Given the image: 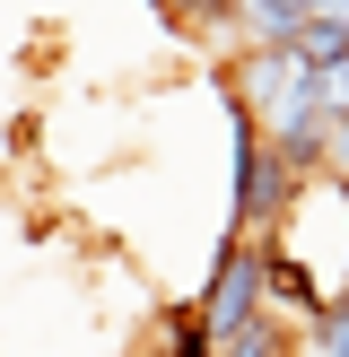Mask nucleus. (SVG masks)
Returning <instances> with one entry per match:
<instances>
[{
  "label": "nucleus",
  "mask_w": 349,
  "mask_h": 357,
  "mask_svg": "<svg viewBox=\"0 0 349 357\" xmlns=\"http://www.w3.org/2000/svg\"><path fill=\"white\" fill-rule=\"evenodd\" d=\"M262 314H271V296H262V244H253V236H227L218 261H209L201 323H209V340H236V331L262 323Z\"/></svg>",
  "instance_id": "obj_1"
},
{
  "label": "nucleus",
  "mask_w": 349,
  "mask_h": 357,
  "mask_svg": "<svg viewBox=\"0 0 349 357\" xmlns=\"http://www.w3.org/2000/svg\"><path fill=\"white\" fill-rule=\"evenodd\" d=\"M288 201H297V174L279 166V149L253 131V114L236 105V218L271 236V227L288 218Z\"/></svg>",
  "instance_id": "obj_2"
},
{
  "label": "nucleus",
  "mask_w": 349,
  "mask_h": 357,
  "mask_svg": "<svg viewBox=\"0 0 349 357\" xmlns=\"http://www.w3.org/2000/svg\"><path fill=\"white\" fill-rule=\"evenodd\" d=\"M236 26H244V52H279L314 26V0H236Z\"/></svg>",
  "instance_id": "obj_3"
},
{
  "label": "nucleus",
  "mask_w": 349,
  "mask_h": 357,
  "mask_svg": "<svg viewBox=\"0 0 349 357\" xmlns=\"http://www.w3.org/2000/svg\"><path fill=\"white\" fill-rule=\"evenodd\" d=\"M288 52H297V61H306V70H314V79H332V70H341V61H349V26H341V17H314V26H306V35H297V44H288Z\"/></svg>",
  "instance_id": "obj_4"
},
{
  "label": "nucleus",
  "mask_w": 349,
  "mask_h": 357,
  "mask_svg": "<svg viewBox=\"0 0 349 357\" xmlns=\"http://www.w3.org/2000/svg\"><path fill=\"white\" fill-rule=\"evenodd\" d=\"M297 357H349V296H341V305H323L306 331H297Z\"/></svg>",
  "instance_id": "obj_5"
},
{
  "label": "nucleus",
  "mask_w": 349,
  "mask_h": 357,
  "mask_svg": "<svg viewBox=\"0 0 349 357\" xmlns=\"http://www.w3.org/2000/svg\"><path fill=\"white\" fill-rule=\"evenodd\" d=\"M323 174H332V183H349V114L323 122Z\"/></svg>",
  "instance_id": "obj_6"
},
{
  "label": "nucleus",
  "mask_w": 349,
  "mask_h": 357,
  "mask_svg": "<svg viewBox=\"0 0 349 357\" xmlns=\"http://www.w3.org/2000/svg\"><path fill=\"white\" fill-rule=\"evenodd\" d=\"M166 9H184L192 26H209V35H227V26H236V0H166Z\"/></svg>",
  "instance_id": "obj_7"
},
{
  "label": "nucleus",
  "mask_w": 349,
  "mask_h": 357,
  "mask_svg": "<svg viewBox=\"0 0 349 357\" xmlns=\"http://www.w3.org/2000/svg\"><path fill=\"white\" fill-rule=\"evenodd\" d=\"M314 17H341V26H349V0H314Z\"/></svg>",
  "instance_id": "obj_8"
}]
</instances>
